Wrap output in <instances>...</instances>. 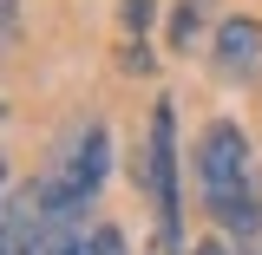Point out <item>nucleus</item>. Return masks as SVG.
<instances>
[{"mask_svg":"<svg viewBox=\"0 0 262 255\" xmlns=\"http://www.w3.org/2000/svg\"><path fill=\"white\" fill-rule=\"evenodd\" d=\"M190 255H229V249H223V242H196Z\"/></svg>","mask_w":262,"mask_h":255,"instance_id":"6","label":"nucleus"},{"mask_svg":"<svg viewBox=\"0 0 262 255\" xmlns=\"http://www.w3.org/2000/svg\"><path fill=\"white\" fill-rule=\"evenodd\" d=\"M256 53H262V27H256V20L236 13V20L216 27V65H223V72L249 79V72H256Z\"/></svg>","mask_w":262,"mask_h":255,"instance_id":"3","label":"nucleus"},{"mask_svg":"<svg viewBox=\"0 0 262 255\" xmlns=\"http://www.w3.org/2000/svg\"><path fill=\"white\" fill-rule=\"evenodd\" d=\"M144 20H151V0H125V27L144 33Z\"/></svg>","mask_w":262,"mask_h":255,"instance_id":"5","label":"nucleus"},{"mask_svg":"<svg viewBox=\"0 0 262 255\" xmlns=\"http://www.w3.org/2000/svg\"><path fill=\"white\" fill-rule=\"evenodd\" d=\"M196 190H203V210L216 216V229H236V236H256L262 229V190H256V157H249V137L243 125H203L196 137Z\"/></svg>","mask_w":262,"mask_h":255,"instance_id":"1","label":"nucleus"},{"mask_svg":"<svg viewBox=\"0 0 262 255\" xmlns=\"http://www.w3.org/2000/svg\"><path fill=\"white\" fill-rule=\"evenodd\" d=\"M144 190L158 203V229L177 242V216H184V203H177V118H170V98L151 105V137H144Z\"/></svg>","mask_w":262,"mask_h":255,"instance_id":"2","label":"nucleus"},{"mask_svg":"<svg viewBox=\"0 0 262 255\" xmlns=\"http://www.w3.org/2000/svg\"><path fill=\"white\" fill-rule=\"evenodd\" d=\"M203 13H210V0H177V13H170V46H177V53H184V46H196Z\"/></svg>","mask_w":262,"mask_h":255,"instance_id":"4","label":"nucleus"}]
</instances>
